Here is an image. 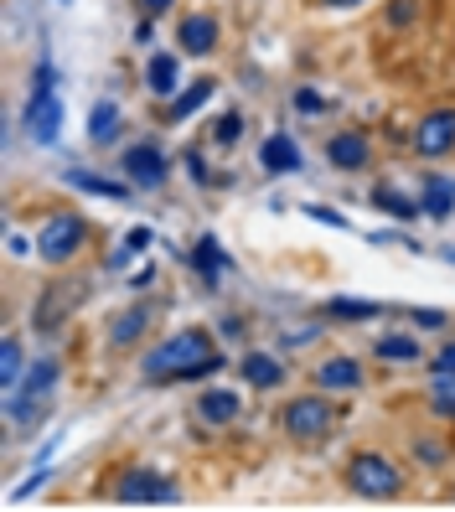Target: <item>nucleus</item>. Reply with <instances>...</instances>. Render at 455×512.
Segmentation results:
<instances>
[{
    "mask_svg": "<svg viewBox=\"0 0 455 512\" xmlns=\"http://www.w3.org/2000/svg\"><path fill=\"white\" fill-rule=\"evenodd\" d=\"M228 352L218 347L212 326H181L171 337L150 342L140 352V378L150 388H171V383H212L218 373H228Z\"/></svg>",
    "mask_w": 455,
    "mask_h": 512,
    "instance_id": "f257e3e1",
    "label": "nucleus"
},
{
    "mask_svg": "<svg viewBox=\"0 0 455 512\" xmlns=\"http://www.w3.org/2000/svg\"><path fill=\"white\" fill-rule=\"evenodd\" d=\"M104 497L119 502V507H171V502H181V481L166 476L161 466H150V461H125V466L109 471Z\"/></svg>",
    "mask_w": 455,
    "mask_h": 512,
    "instance_id": "f03ea898",
    "label": "nucleus"
},
{
    "mask_svg": "<svg viewBox=\"0 0 455 512\" xmlns=\"http://www.w3.org/2000/svg\"><path fill=\"white\" fill-rule=\"evenodd\" d=\"M37 259L47 269H68L88 254V244H94V223H88L78 207H52V213L37 223Z\"/></svg>",
    "mask_w": 455,
    "mask_h": 512,
    "instance_id": "7ed1b4c3",
    "label": "nucleus"
},
{
    "mask_svg": "<svg viewBox=\"0 0 455 512\" xmlns=\"http://www.w3.org/2000/svg\"><path fill=\"white\" fill-rule=\"evenodd\" d=\"M57 383H63V357H37L32 368H26V378L6 394V419H11V430H32L47 419V404L57 394Z\"/></svg>",
    "mask_w": 455,
    "mask_h": 512,
    "instance_id": "20e7f679",
    "label": "nucleus"
},
{
    "mask_svg": "<svg viewBox=\"0 0 455 512\" xmlns=\"http://www.w3.org/2000/svg\"><path fill=\"white\" fill-rule=\"evenodd\" d=\"M342 487L357 502H399L404 497V466L383 450H352L342 466Z\"/></svg>",
    "mask_w": 455,
    "mask_h": 512,
    "instance_id": "39448f33",
    "label": "nucleus"
},
{
    "mask_svg": "<svg viewBox=\"0 0 455 512\" xmlns=\"http://www.w3.org/2000/svg\"><path fill=\"white\" fill-rule=\"evenodd\" d=\"M275 425L290 445H321L331 430H337V404L321 388H306V394H290L275 409Z\"/></svg>",
    "mask_w": 455,
    "mask_h": 512,
    "instance_id": "423d86ee",
    "label": "nucleus"
},
{
    "mask_svg": "<svg viewBox=\"0 0 455 512\" xmlns=\"http://www.w3.org/2000/svg\"><path fill=\"white\" fill-rule=\"evenodd\" d=\"M119 176L135 187V192H161L171 182V156L161 140H130L119 145Z\"/></svg>",
    "mask_w": 455,
    "mask_h": 512,
    "instance_id": "0eeeda50",
    "label": "nucleus"
},
{
    "mask_svg": "<svg viewBox=\"0 0 455 512\" xmlns=\"http://www.w3.org/2000/svg\"><path fill=\"white\" fill-rule=\"evenodd\" d=\"M409 145H414V156L430 161V166H435V161H450V156H455V104L424 109V114L414 119Z\"/></svg>",
    "mask_w": 455,
    "mask_h": 512,
    "instance_id": "6e6552de",
    "label": "nucleus"
},
{
    "mask_svg": "<svg viewBox=\"0 0 455 512\" xmlns=\"http://www.w3.org/2000/svg\"><path fill=\"white\" fill-rule=\"evenodd\" d=\"M83 280H52L42 295H37V306H32V326L42 331V337H57L68 321H73V311L83 306Z\"/></svg>",
    "mask_w": 455,
    "mask_h": 512,
    "instance_id": "1a4fd4ad",
    "label": "nucleus"
},
{
    "mask_svg": "<svg viewBox=\"0 0 455 512\" xmlns=\"http://www.w3.org/2000/svg\"><path fill=\"white\" fill-rule=\"evenodd\" d=\"M150 326H161V300L140 295L135 306H125V311H114V316H109L104 342H109L114 352H130V347H140V342L150 337Z\"/></svg>",
    "mask_w": 455,
    "mask_h": 512,
    "instance_id": "9d476101",
    "label": "nucleus"
},
{
    "mask_svg": "<svg viewBox=\"0 0 455 512\" xmlns=\"http://www.w3.org/2000/svg\"><path fill=\"white\" fill-rule=\"evenodd\" d=\"M223 47V21L218 11H181L176 16V52L181 57H197V63H207V57H218Z\"/></svg>",
    "mask_w": 455,
    "mask_h": 512,
    "instance_id": "9b49d317",
    "label": "nucleus"
},
{
    "mask_svg": "<svg viewBox=\"0 0 455 512\" xmlns=\"http://www.w3.org/2000/svg\"><path fill=\"white\" fill-rule=\"evenodd\" d=\"M233 373L244 378V388H254V394H280V388L290 383V363L280 352H264V347H244V352H238Z\"/></svg>",
    "mask_w": 455,
    "mask_h": 512,
    "instance_id": "f8f14e48",
    "label": "nucleus"
},
{
    "mask_svg": "<svg viewBox=\"0 0 455 512\" xmlns=\"http://www.w3.org/2000/svg\"><path fill=\"white\" fill-rule=\"evenodd\" d=\"M63 119H68V104H63V94H26V109H21V130H26V140L32 145H57V135H63Z\"/></svg>",
    "mask_w": 455,
    "mask_h": 512,
    "instance_id": "ddd939ff",
    "label": "nucleus"
},
{
    "mask_svg": "<svg viewBox=\"0 0 455 512\" xmlns=\"http://www.w3.org/2000/svg\"><path fill=\"white\" fill-rule=\"evenodd\" d=\"M368 383V368H362V357L352 352H326L316 357V368H311V388H321V394H357V388Z\"/></svg>",
    "mask_w": 455,
    "mask_h": 512,
    "instance_id": "4468645a",
    "label": "nucleus"
},
{
    "mask_svg": "<svg viewBox=\"0 0 455 512\" xmlns=\"http://www.w3.org/2000/svg\"><path fill=\"white\" fill-rule=\"evenodd\" d=\"M326 166L337 171V176H357V171H368L373 166V135L368 130H331L326 135Z\"/></svg>",
    "mask_w": 455,
    "mask_h": 512,
    "instance_id": "2eb2a0df",
    "label": "nucleus"
},
{
    "mask_svg": "<svg viewBox=\"0 0 455 512\" xmlns=\"http://www.w3.org/2000/svg\"><path fill=\"white\" fill-rule=\"evenodd\" d=\"M192 419H197L202 430H228V425L244 419V394H238V388L207 383L202 394H197V404H192Z\"/></svg>",
    "mask_w": 455,
    "mask_h": 512,
    "instance_id": "dca6fc26",
    "label": "nucleus"
},
{
    "mask_svg": "<svg viewBox=\"0 0 455 512\" xmlns=\"http://www.w3.org/2000/svg\"><path fill=\"white\" fill-rule=\"evenodd\" d=\"M212 99H218V78H207V73L202 78H187V83H181V94L161 104V125H187V119L202 114Z\"/></svg>",
    "mask_w": 455,
    "mask_h": 512,
    "instance_id": "f3484780",
    "label": "nucleus"
},
{
    "mask_svg": "<svg viewBox=\"0 0 455 512\" xmlns=\"http://www.w3.org/2000/svg\"><path fill=\"white\" fill-rule=\"evenodd\" d=\"M419 207H424V218L430 223H450L455 218V176L450 171H440V166H430L419 176Z\"/></svg>",
    "mask_w": 455,
    "mask_h": 512,
    "instance_id": "a211bd4d",
    "label": "nucleus"
},
{
    "mask_svg": "<svg viewBox=\"0 0 455 512\" xmlns=\"http://www.w3.org/2000/svg\"><path fill=\"white\" fill-rule=\"evenodd\" d=\"M368 207L373 213H383V218H393V223H414V218H424V207H419V192H404L399 182H373L368 187Z\"/></svg>",
    "mask_w": 455,
    "mask_h": 512,
    "instance_id": "6ab92c4d",
    "label": "nucleus"
},
{
    "mask_svg": "<svg viewBox=\"0 0 455 512\" xmlns=\"http://www.w3.org/2000/svg\"><path fill=\"white\" fill-rule=\"evenodd\" d=\"M181 83H187V78H181V52H150L145 57V94L156 104L176 99Z\"/></svg>",
    "mask_w": 455,
    "mask_h": 512,
    "instance_id": "aec40b11",
    "label": "nucleus"
},
{
    "mask_svg": "<svg viewBox=\"0 0 455 512\" xmlns=\"http://www.w3.org/2000/svg\"><path fill=\"white\" fill-rule=\"evenodd\" d=\"M63 187L83 192V197H104V202H130L135 187L125 182V176H99V171H88V166H68L63 171Z\"/></svg>",
    "mask_w": 455,
    "mask_h": 512,
    "instance_id": "412c9836",
    "label": "nucleus"
},
{
    "mask_svg": "<svg viewBox=\"0 0 455 512\" xmlns=\"http://www.w3.org/2000/svg\"><path fill=\"white\" fill-rule=\"evenodd\" d=\"M300 166H306V156H300V140L295 135H285V130L264 135V145H259V171L264 176H295Z\"/></svg>",
    "mask_w": 455,
    "mask_h": 512,
    "instance_id": "4be33fe9",
    "label": "nucleus"
},
{
    "mask_svg": "<svg viewBox=\"0 0 455 512\" xmlns=\"http://www.w3.org/2000/svg\"><path fill=\"white\" fill-rule=\"evenodd\" d=\"M192 269H197V280H202V290L212 295V290H223V275H228V269H233V259L223 254V244H218V238H212V233H202L197 238V244H192Z\"/></svg>",
    "mask_w": 455,
    "mask_h": 512,
    "instance_id": "5701e85b",
    "label": "nucleus"
},
{
    "mask_svg": "<svg viewBox=\"0 0 455 512\" xmlns=\"http://www.w3.org/2000/svg\"><path fill=\"white\" fill-rule=\"evenodd\" d=\"M388 306H378V300H357V295H331L321 306V321L331 326H368V321H383Z\"/></svg>",
    "mask_w": 455,
    "mask_h": 512,
    "instance_id": "b1692460",
    "label": "nucleus"
},
{
    "mask_svg": "<svg viewBox=\"0 0 455 512\" xmlns=\"http://www.w3.org/2000/svg\"><path fill=\"white\" fill-rule=\"evenodd\" d=\"M119 130H125V109H119V99H99L94 109H88V145L94 150H114Z\"/></svg>",
    "mask_w": 455,
    "mask_h": 512,
    "instance_id": "393cba45",
    "label": "nucleus"
},
{
    "mask_svg": "<svg viewBox=\"0 0 455 512\" xmlns=\"http://www.w3.org/2000/svg\"><path fill=\"white\" fill-rule=\"evenodd\" d=\"M373 357H378V363L414 368V363H424V347H419L414 331H378V337H373Z\"/></svg>",
    "mask_w": 455,
    "mask_h": 512,
    "instance_id": "a878e982",
    "label": "nucleus"
},
{
    "mask_svg": "<svg viewBox=\"0 0 455 512\" xmlns=\"http://www.w3.org/2000/svg\"><path fill=\"white\" fill-rule=\"evenodd\" d=\"M409 456H414L419 471H445L450 456H455V445H450L445 430H424V435H409Z\"/></svg>",
    "mask_w": 455,
    "mask_h": 512,
    "instance_id": "bb28decb",
    "label": "nucleus"
},
{
    "mask_svg": "<svg viewBox=\"0 0 455 512\" xmlns=\"http://www.w3.org/2000/svg\"><path fill=\"white\" fill-rule=\"evenodd\" d=\"M26 337L21 331H6V342H0V394H11V388L26 378Z\"/></svg>",
    "mask_w": 455,
    "mask_h": 512,
    "instance_id": "cd10ccee",
    "label": "nucleus"
},
{
    "mask_svg": "<svg viewBox=\"0 0 455 512\" xmlns=\"http://www.w3.org/2000/svg\"><path fill=\"white\" fill-rule=\"evenodd\" d=\"M150 244H156V228H145V223H135V228H130L125 238H119L114 249H109V259H104V264H109L114 275H119V269H125L130 259H140V254H145Z\"/></svg>",
    "mask_w": 455,
    "mask_h": 512,
    "instance_id": "c85d7f7f",
    "label": "nucleus"
},
{
    "mask_svg": "<svg viewBox=\"0 0 455 512\" xmlns=\"http://www.w3.org/2000/svg\"><path fill=\"white\" fill-rule=\"evenodd\" d=\"M430 419L435 425H455V378L450 373H435V383H430Z\"/></svg>",
    "mask_w": 455,
    "mask_h": 512,
    "instance_id": "c756f323",
    "label": "nucleus"
},
{
    "mask_svg": "<svg viewBox=\"0 0 455 512\" xmlns=\"http://www.w3.org/2000/svg\"><path fill=\"white\" fill-rule=\"evenodd\" d=\"M244 130H249L244 109H223L218 119H212V145H218V150H233L238 140H244Z\"/></svg>",
    "mask_w": 455,
    "mask_h": 512,
    "instance_id": "7c9ffc66",
    "label": "nucleus"
},
{
    "mask_svg": "<svg viewBox=\"0 0 455 512\" xmlns=\"http://www.w3.org/2000/svg\"><path fill=\"white\" fill-rule=\"evenodd\" d=\"M424 21V0H388L383 6V26L388 32H414Z\"/></svg>",
    "mask_w": 455,
    "mask_h": 512,
    "instance_id": "2f4dec72",
    "label": "nucleus"
},
{
    "mask_svg": "<svg viewBox=\"0 0 455 512\" xmlns=\"http://www.w3.org/2000/svg\"><path fill=\"white\" fill-rule=\"evenodd\" d=\"M181 166H187V176H192L197 187H218V182H223V176H212L207 150H202V145H187V150H181Z\"/></svg>",
    "mask_w": 455,
    "mask_h": 512,
    "instance_id": "473e14b6",
    "label": "nucleus"
},
{
    "mask_svg": "<svg viewBox=\"0 0 455 512\" xmlns=\"http://www.w3.org/2000/svg\"><path fill=\"white\" fill-rule=\"evenodd\" d=\"M404 321H409V326H419V331H445V326H450V316H445V311H435V306H409V311H404Z\"/></svg>",
    "mask_w": 455,
    "mask_h": 512,
    "instance_id": "72a5a7b5",
    "label": "nucleus"
},
{
    "mask_svg": "<svg viewBox=\"0 0 455 512\" xmlns=\"http://www.w3.org/2000/svg\"><path fill=\"white\" fill-rule=\"evenodd\" d=\"M47 481H52V466H42V471H32V476H26V481H21V487L11 492V502H26V497H37V492L47 487Z\"/></svg>",
    "mask_w": 455,
    "mask_h": 512,
    "instance_id": "f704fd0d",
    "label": "nucleus"
},
{
    "mask_svg": "<svg viewBox=\"0 0 455 512\" xmlns=\"http://www.w3.org/2000/svg\"><path fill=\"white\" fill-rule=\"evenodd\" d=\"M435 373H450V378H455V337L435 347V357H430V378H435Z\"/></svg>",
    "mask_w": 455,
    "mask_h": 512,
    "instance_id": "c9c22d12",
    "label": "nucleus"
},
{
    "mask_svg": "<svg viewBox=\"0 0 455 512\" xmlns=\"http://www.w3.org/2000/svg\"><path fill=\"white\" fill-rule=\"evenodd\" d=\"M306 218H311V223H326V228H352V223L337 213V207H321V202H311V207H306Z\"/></svg>",
    "mask_w": 455,
    "mask_h": 512,
    "instance_id": "e433bc0d",
    "label": "nucleus"
},
{
    "mask_svg": "<svg viewBox=\"0 0 455 512\" xmlns=\"http://www.w3.org/2000/svg\"><path fill=\"white\" fill-rule=\"evenodd\" d=\"M295 109L300 114H326V99L316 94V88H295Z\"/></svg>",
    "mask_w": 455,
    "mask_h": 512,
    "instance_id": "4c0bfd02",
    "label": "nucleus"
},
{
    "mask_svg": "<svg viewBox=\"0 0 455 512\" xmlns=\"http://www.w3.org/2000/svg\"><path fill=\"white\" fill-rule=\"evenodd\" d=\"M150 285H156V264H150V259H145V264H140V269H135V275H130V280H125V290H135V295H145V290H150Z\"/></svg>",
    "mask_w": 455,
    "mask_h": 512,
    "instance_id": "58836bf2",
    "label": "nucleus"
},
{
    "mask_svg": "<svg viewBox=\"0 0 455 512\" xmlns=\"http://www.w3.org/2000/svg\"><path fill=\"white\" fill-rule=\"evenodd\" d=\"M135 6H140V16H156L161 21V16H171L181 6V0H135Z\"/></svg>",
    "mask_w": 455,
    "mask_h": 512,
    "instance_id": "ea45409f",
    "label": "nucleus"
},
{
    "mask_svg": "<svg viewBox=\"0 0 455 512\" xmlns=\"http://www.w3.org/2000/svg\"><path fill=\"white\" fill-rule=\"evenodd\" d=\"M135 47H156V16H140L135 21Z\"/></svg>",
    "mask_w": 455,
    "mask_h": 512,
    "instance_id": "a19ab883",
    "label": "nucleus"
},
{
    "mask_svg": "<svg viewBox=\"0 0 455 512\" xmlns=\"http://www.w3.org/2000/svg\"><path fill=\"white\" fill-rule=\"evenodd\" d=\"M321 337V326H300V331H290V337H285V347H311Z\"/></svg>",
    "mask_w": 455,
    "mask_h": 512,
    "instance_id": "79ce46f5",
    "label": "nucleus"
},
{
    "mask_svg": "<svg viewBox=\"0 0 455 512\" xmlns=\"http://www.w3.org/2000/svg\"><path fill=\"white\" fill-rule=\"evenodd\" d=\"M223 337H228V342L249 337V321H244V316H228V321H223Z\"/></svg>",
    "mask_w": 455,
    "mask_h": 512,
    "instance_id": "37998d69",
    "label": "nucleus"
},
{
    "mask_svg": "<svg viewBox=\"0 0 455 512\" xmlns=\"http://www.w3.org/2000/svg\"><path fill=\"white\" fill-rule=\"evenodd\" d=\"M321 6H326V11H357L362 0H321Z\"/></svg>",
    "mask_w": 455,
    "mask_h": 512,
    "instance_id": "c03bdc74",
    "label": "nucleus"
},
{
    "mask_svg": "<svg viewBox=\"0 0 455 512\" xmlns=\"http://www.w3.org/2000/svg\"><path fill=\"white\" fill-rule=\"evenodd\" d=\"M57 6H73V0H57Z\"/></svg>",
    "mask_w": 455,
    "mask_h": 512,
    "instance_id": "a18cd8bd",
    "label": "nucleus"
}]
</instances>
